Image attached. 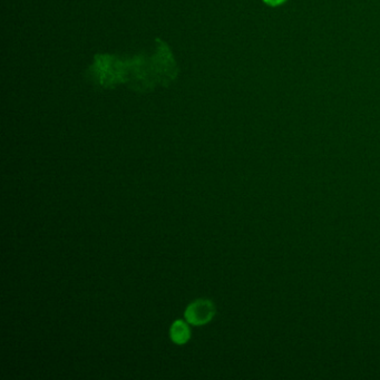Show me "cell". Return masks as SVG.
I'll return each instance as SVG.
<instances>
[{"label": "cell", "instance_id": "6da1fadb", "mask_svg": "<svg viewBox=\"0 0 380 380\" xmlns=\"http://www.w3.org/2000/svg\"><path fill=\"white\" fill-rule=\"evenodd\" d=\"M215 306L209 299H198L187 306L185 312V320L193 326H203L213 319Z\"/></svg>", "mask_w": 380, "mask_h": 380}, {"label": "cell", "instance_id": "7a4b0ae2", "mask_svg": "<svg viewBox=\"0 0 380 380\" xmlns=\"http://www.w3.org/2000/svg\"><path fill=\"white\" fill-rule=\"evenodd\" d=\"M169 336L176 345H185L191 337V330L185 321L176 320L169 329Z\"/></svg>", "mask_w": 380, "mask_h": 380}, {"label": "cell", "instance_id": "3957f363", "mask_svg": "<svg viewBox=\"0 0 380 380\" xmlns=\"http://www.w3.org/2000/svg\"><path fill=\"white\" fill-rule=\"evenodd\" d=\"M285 1H287V0H263V3L270 7L280 6V5L285 3Z\"/></svg>", "mask_w": 380, "mask_h": 380}]
</instances>
